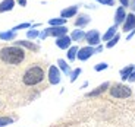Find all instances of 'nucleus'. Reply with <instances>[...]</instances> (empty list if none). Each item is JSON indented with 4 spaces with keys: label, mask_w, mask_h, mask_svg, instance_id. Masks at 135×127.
Listing matches in <instances>:
<instances>
[{
    "label": "nucleus",
    "mask_w": 135,
    "mask_h": 127,
    "mask_svg": "<svg viewBox=\"0 0 135 127\" xmlns=\"http://www.w3.org/2000/svg\"><path fill=\"white\" fill-rule=\"evenodd\" d=\"M0 60L6 64H21L25 60V51L18 45H9L0 50Z\"/></svg>",
    "instance_id": "obj_1"
},
{
    "label": "nucleus",
    "mask_w": 135,
    "mask_h": 127,
    "mask_svg": "<svg viewBox=\"0 0 135 127\" xmlns=\"http://www.w3.org/2000/svg\"><path fill=\"white\" fill-rule=\"evenodd\" d=\"M44 76H46V75H44L43 67L38 66V64H34V66L28 67L27 70H25L24 76H22V82H24V85H27V86H34V85L41 83Z\"/></svg>",
    "instance_id": "obj_2"
},
{
    "label": "nucleus",
    "mask_w": 135,
    "mask_h": 127,
    "mask_svg": "<svg viewBox=\"0 0 135 127\" xmlns=\"http://www.w3.org/2000/svg\"><path fill=\"white\" fill-rule=\"evenodd\" d=\"M110 95L113 98H119V99H125V98H129L132 95V91L129 86L122 83H115L110 86Z\"/></svg>",
    "instance_id": "obj_3"
},
{
    "label": "nucleus",
    "mask_w": 135,
    "mask_h": 127,
    "mask_svg": "<svg viewBox=\"0 0 135 127\" xmlns=\"http://www.w3.org/2000/svg\"><path fill=\"white\" fill-rule=\"evenodd\" d=\"M85 40H87L88 45H91V47L98 45L100 44V34H98L97 29H91L88 32H85Z\"/></svg>",
    "instance_id": "obj_4"
},
{
    "label": "nucleus",
    "mask_w": 135,
    "mask_h": 127,
    "mask_svg": "<svg viewBox=\"0 0 135 127\" xmlns=\"http://www.w3.org/2000/svg\"><path fill=\"white\" fill-rule=\"evenodd\" d=\"M47 77H49V82H50L51 85H57V83H60V79H62V77H60V70H59V67H56V66H50Z\"/></svg>",
    "instance_id": "obj_5"
},
{
    "label": "nucleus",
    "mask_w": 135,
    "mask_h": 127,
    "mask_svg": "<svg viewBox=\"0 0 135 127\" xmlns=\"http://www.w3.org/2000/svg\"><path fill=\"white\" fill-rule=\"evenodd\" d=\"M93 54H95V48L91 47V45H88V47H84V48H79V50H78L76 59H79L81 61H85V60H88Z\"/></svg>",
    "instance_id": "obj_6"
},
{
    "label": "nucleus",
    "mask_w": 135,
    "mask_h": 127,
    "mask_svg": "<svg viewBox=\"0 0 135 127\" xmlns=\"http://www.w3.org/2000/svg\"><path fill=\"white\" fill-rule=\"evenodd\" d=\"M134 28H135V15L134 13H129V15H126V19H125V22H123L122 31L128 32V31H132Z\"/></svg>",
    "instance_id": "obj_7"
},
{
    "label": "nucleus",
    "mask_w": 135,
    "mask_h": 127,
    "mask_svg": "<svg viewBox=\"0 0 135 127\" xmlns=\"http://www.w3.org/2000/svg\"><path fill=\"white\" fill-rule=\"evenodd\" d=\"M47 31H49V35H53V37L59 38V37H62V35H66L68 28L65 27V25H62V27H51V28H49Z\"/></svg>",
    "instance_id": "obj_8"
},
{
    "label": "nucleus",
    "mask_w": 135,
    "mask_h": 127,
    "mask_svg": "<svg viewBox=\"0 0 135 127\" xmlns=\"http://www.w3.org/2000/svg\"><path fill=\"white\" fill-rule=\"evenodd\" d=\"M71 37H68V35H62V37H59L57 40H56V45H57L59 48H62V50H65V48H69L71 47Z\"/></svg>",
    "instance_id": "obj_9"
},
{
    "label": "nucleus",
    "mask_w": 135,
    "mask_h": 127,
    "mask_svg": "<svg viewBox=\"0 0 135 127\" xmlns=\"http://www.w3.org/2000/svg\"><path fill=\"white\" fill-rule=\"evenodd\" d=\"M109 86H110V83H109V82H104V83H101L100 86L97 88V89L91 91V92H88L87 97H90V98H93V97H98V95H101L103 92H106Z\"/></svg>",
    "instance_id": "obj_10"
},
{
    "label": "nucleus",
    "mask_w": 135,
    "mask_h": 127,
    "mask_svg": "<svg viewBox=\"0 0 135 127\" xmlns=\"http://www.w3.org/2000/svg\"><path fill=\"white\" fill-rule=\"evenodd\" d=\"M126 19V13H125V7H118L115 13V25H120L122 22H125Z\"/></svg>",
    "instance_id": "obj_11"
},
{
    "label": "nucleus",
    "mask_w": 135,
    "mask_h": 127,
    "mask_svg": "<svg viewBox=\"0 0 135 127\" xmlns=\"http://www.w3.org/2000/svg\"><path fill=\"white\" fill-rule=\"evenodd\" d=\"M78 12V6H71V7H68V9H63L60 12V16L63 18V19H68V18H72L75 16Z\"/></svg>",
    "instance_id": "obj_12"
},
{
    "label": "nucleus",
    "mask_w": 135,
    "mask_h": 127,
    "mask_svg": "<svg viewBox=\"0 0 135 127\" xmlns=\"http://www.w3.org/2000/svg\"><path fill=\"white\" fill-rule=\"evenodd\" d=\"M13 6H15V0H3V2L0 3V13L12 10Z\"/></svg>",
    "instance_id": "obj_13"
},
{
    "label": "nucleus",
    "mask_w": 135,
    "mask_h": 127,
    "mask_svg": "<svg viewBox=\"0 0 135 127\" xmlns=\"http://www.w3.org/2000/svg\"><path fill=\"white\" fill-rule=\"evenodd\" d=\"M71 40H72V41H75V43L85 40V32H84L82 29H75V31H72V34H71Z\"/></svg>",
    "instance_id": "obj_14"
},
{
    "label": "nucleus",
    "mask_w": 135,
    "mask_h": 127,
    "mask_svg": "<svg viewBox=\"0 0 135 127\" xmlns=\"http://www.w3.org/2000/svg\"><path fill=\"white\" fill-rule=\"evenodd\" d=\"M15 45H18V47L30 48V50H32V51H38V45L30 43V41H15Z\"/></svg>",
    "instance_id": "obj_15"
},
{
    "label": "nucleus",
    "mask_w": 135,
    "mask_h": 127,
    "mask_svg": "<svg viewBox=\"0 0 135 127\" xmlns=\"http://www.w3.org/2000/svg\"><path fill=\"white\" fill-rule=\"evenodd\" d=\"M15 37H16V31H13V29L6 31V32H0V40H3V41H12V40H15Z\"/></svg>",
    "instance_id": "obj_16"
},
{
    "label": "nucleus",
    "mask_w": 135,
    "mask_h": 127,
    "mask_svg": "<svg viewBox=\"0 0 135 127\" xmlns=\"http://www.w3.org/2000/svg\"><path fill=\"white\" fill-rule=\"evenodd\" d=\"M90 16L88 15H79V16L76 18V20H75V25L76 27H85L87 24H90Z\"/></svg>",
    "instance_id": "obj_17"
},
{
    "label": "nucleus",
    "mask_w": 135,
    "mask_h": 127,
    "mask_svg": "<svg viewBox=\"0 0 135 127\" xmlns=\"http://www.w3.org/2000/svg\"><path fill=\"white\" fill-rule=\"evenodd\" d=\"M57 64H59V69H60L62 72H63L65 75H68V76H71V67H69V64L66 63L65 60H62V59H59L57 60Z\"/></svg>",
    "instance_id": "obj_18"
},
{
    "label": "nucleus",
    "mask_w": 135,
    "mask_h": 127,
    "mask_svg": "<svg viewBox=\"0 0 135 127\" xmlns=\"http://www.w3.org/2000/svg\"><path fill=\"white\" fill-rule=\"evenodd\" d=\"M116 29H118V25H113L112 28H109L107 29V32L103 35V41H110L112 38L116 35Z\"/></svg>",
    "instance_id": "obj_19"
},
{
    "label": "nucleus",
    "mask_w": 135,
    "mask_h": 127,
    "mask_svg": "<svg viewBox=\"0 0 135 127\" xmlns=\"http://www.w3.org/2000/svg\"><path fill=\"white\" fill-rule=\"evenodd\" d=\"M132 72H134V66H128V67H125V69H122L120 70V79L128 80V77L131 76Z\"/></svg>",
    "instance_id": "obj_20"
},
{
    "label": "nucleus",
    "mask_w": 135,
    "mask_h": 127,
    "mask_svg": "<svg viewBox=\"0 0 135 127\" xmlns=\"http://www.w3.org/2000/svg\"><path fill=\"white\" fill-rule=\"evenodd\" d=\"M78 50H79V48H78L76 45H74V47L69 48V50H68V60H69V61H74L75 59H76Z\"/></svg>",
    "instance_id": "obj_21"
},
{
    "label": "nucleus",
    "mask_w": 135,
    "mask_h": 127,
    "mask_svg": "<svg viewBox=\"0 0 135 127\" xmlns=\"http://www.w3.org/2000/svg\"><path fill=\"white\" fill-rule=\"evenodd\" d=\"M65 22H66V19L57 18V19H50L49 20V25L50 27H62V25H65Z\"/></svg>",
    "instance_id": "obj_22"
},
{
    "label": "nucleus",
    "mask_w": 135,
    "mask_h": 127,
    "mask_svg": "<svg viewBox=\"0 0 135 127\" xmlns=\"http://www.w3.org/2000/svg\"><path fill=\"white\" fill-rule=\"evenodd\" d=\"M13 123V118L12 117H6V115H3V117H0V127H6L9 126V124Z\"/></svg>",
    "instance_id": "obj_23"
},
{
    "label": "nucleus",
    "mask_w": 135,
    "mask_h": 127,
    "mask_svg": "<svg viewBox=\"0 0 135 127\" xmlns=\"http://www.w3.org/2000/svg\"><path fill=\"white\" fill-rule=\"evenodd\" d=\"M119 38H120V37H119V34H116V35H115V37H113V38H112L110 41H107V44H106V47H107V48H112V47H115L116 44H118Z\"/></svg>",
    "instance_id": "obj_24"
},
{
    "label": "nucleus",
    "mask_w": 135,
    "mask_h": 127,
    "mask_svg": "<svg viewBox=\"0 0 135 127\" xmlns=\"http://www.w3.org/2000/svg\"><path fill=\"white\" fill-rule=\"evenodd\" d=\"M79 75H81V69L78 67V69H75V70L71 73V76H69V79H71V82H75V80L78 79V76H79Z\"/></svg>",
    "instance_id": "obj_25"
},
{
    "label": "nucleus",
    "mask_w": 135,
    "mask_h": 127,
    "mask_svg": "<svg viewBox=\"0 0 135 127\" xmlns=\"http://www.w3.org/2000/svg\"><path fill=\"white\" fill-rule=\"evenodd\" d=\"M27 37L30 38V40H32V38H37V37H40V32H38L37 29H30L27 32Z\"/></svg>",
    "instance_id": "obj_26"
},
{
    "label": "nucleus",
    "mask_w": 135,
    "mask_h": 127,
    "mask_svg": "<svg viewBox=\"0 0 135 127\" xmlns=\"http://www.w3.org/2000/svg\"><path fill=\"white\" fill-rule=\"evenodd\" d=\"M107 67H109L107 63H98V64H95V66H94V70L95 72H103V70H106Z\"/></svg>",
    "instance_id": "obj_27"
},
{
    "label": "nucleus",
    "mask_w": 135,
    "mask_h": 127,
    "mask_svg": "<svg viewBox=\"0 0 135 127\" xmlns=\"http://www.w3.org/2000/svg\"><path fill=\"white\" fill-rule=\"evenodd\" d=\"M97 2L101 4H106V6H113L115 4V0H97Z\"/></svg>",
    "instance_id": "obj_28"
},
{
    "label": "nucleus",
    "mask_w": 135,
    "mask_h": 127,
    "mask_svg": "<svg viewBox=\"0 0 135 127\" xmlns=\"http://www.w3.org/2000/svg\"><path fill=\"white\" fill-rule=\"evenodd\" d=\"M31 25L28 24V22H25V24H21V25H18V27H15L13 28V31H19V29H24V28H30Z\"/></svg>",
    "instance_id": "obj_29"
},
{
    "label": "nucleus",
    "mask_w": 135,
    "mask_h": 127,
    "mask_svg": "<svg viewBox=\"0 0 135 127\" xmlns=\"http://www.w3.org/2000/svg\"><path fill=\"white\" fill-rule=\"evenodd\" d=\"M122 3V7H129V4H131V0H119Z\"/></svg>",
    "instance_id": "obj_30"
},
{
    "label": "nucleus",
    "mask_w": 135,
    "mask_h": 127,
    "mask_svg": "<svg viewBox=\"0 0 135 127\" xmlns=\"http://www.w3.org/2000/svg\"><path fill=\"white\" fill-rule=\"evenodd\" d=\"M128 80H129V82H135V70L131 73V76L128 77Z\"/></svg>",
    "instance_id": "obj_31"
},
{
    "label": "nucleus",
    "mask_w": 135,
    "mask_h": 127,
    "mask_svg": "<svg viewBox=\"0 0 135 127\" xmlns=\"http://www.w3.org/2000/svg\"><path fill=\"white\" fill-rule=\"evenodd\" d=\"M134 34H135V28H134V29L131 31V34H129V35H128V40H131V38L134 37Z\"/></svg>",
    "instance_id": "obj_32"
},
{
    "label": "nucleus",
    "mask_w": 135,
    "mask_h": 127,
    "mask_svg": "<svg viewBox=\"0 0 135 127\" xmlns=\"http://www.w3.org/2000/svg\"><path fill=\"white\" fill-rule=\"evenodd\" d=\"M18 2H19L21 6H25V4H27V0H18Z\"/></svg>",
    "instance_id": "obj_33"
},
{
    "label": "nucleus",
    "mask_w": 135,
    "mask_h": 127,
    "mask_svg": "<svg viewBox=\"0 0 135 127\" xmlns=\"http://www.w3.org/2000/svg\"><path fill=\"white\" fill-rule=\"evenodd\" d=\"M129 7H132V10H135V0H132L131 4H129Z\"/></svg>",
    "instance_id": "obj_34"
},
{
    "label": "nucleus",
    "mask_w": 135,
    "mask_h": 127,
    "mask_svg": "<svg viewBox=\"0 0 135 127\" xmlns=\"http://www.w3.org/2000/svg\"><path fill=\"white\" fill-rule=\"evenodd\" d=\"M101 50H103V47H101V45H98V47L97 48H95V53H100V51Z\"/></svg>",
    "instance_id": "obj_35"
},
{
    "label": "nucleus",
    "mask_w": 135,
    "mask_h": 127,
    "mask_svg": "<svg viewBox=\"0 0 135 127\" xmlns=\"http://www.w3.org/2000/svg\"><path fill=\"white\" fill-rule=\"evenodd\" d=\"M134 70H135V67H134Z\"/></svg>",
    "instance_id": "obj_36"
}]
</instances>
